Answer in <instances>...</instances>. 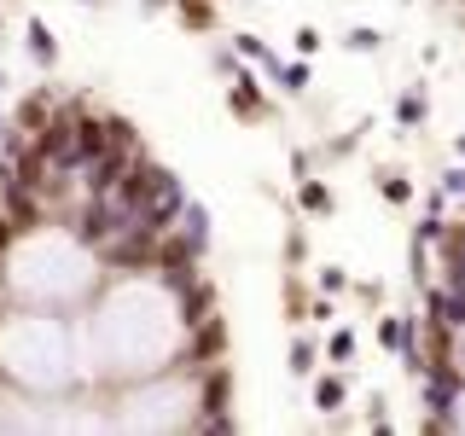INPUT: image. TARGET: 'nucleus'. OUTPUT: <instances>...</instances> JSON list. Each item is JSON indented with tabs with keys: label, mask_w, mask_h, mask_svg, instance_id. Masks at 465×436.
Here are the masks:
<instances>
[{
	"label": "nucleus",
	"mask_w": 465,
	"mask_h": 436,
	"mask_svg": "<svg viewBox=\"0 0 465 436\" xmlns=\"http://www.w3.org/2000/svg\"><path fill=\"white\" fill-rule=\"evenodd\" d=\"M58 99H64V94H58V87L53 82H41V87H29V94L18 99V105H12L6 116H12V128H18V134H41V128H47V116L58 111Z\"/></svg>",
	"instance_id": "obj_7"
},
{
	"label": "nucleus",
	"mask_w": 465,
	"mask_h": 436,
	"mask_svg": "<svg viewBox=\"0 0 465 436\" xmlns=\"http://www.w3.org/2000/svg\"><path fill=\"white\" fill-rule=\"evenodd\" d=\"M372 181H378V198H384L390 210H407V203L419 198L413 174H401V169H372Z\"/></svg>",
	"instance_id": "obj_16"
},
{
	"label": "nucleus",
	"mask_w": 465,
	"mask_h": 436,
	"mask_svg": "<svg viewBox=\"0 0 465 436\" xmlns=\"http://www.w3.org/2000/svg\"><path fill=\"white\" fill-rule=\"evenodd\" d=\"M297 210H302V222H331V215H338V193H331V181L302 174V181H297Z\"/></svg>",
	"instance_id": "obj_12"
},
{
	"label": "nucleus",
	"mask_w": 465,
	"mask_h": 436,
	"mask_svg": "<svg viewBox=\"0 0 465 436\" xmlns=\"http://www.w3.org/2000/svg\"><path fill=\"white\" fill-rule=\"evenodd\" d=\"M454 157H460V164H465V128H460V134H454Z\"/></svg>",
	"instance_id": "obj_34"
},
{
	"label": "nucleus",
	"mask_w": 465,
	"mask_h": 436,
	"mask_svg": "<svg viewBox=\"0 0 465 436\" xmlns=\"http://www.w3.org/2000/svg\"><path fill=\"white\" fill-rule=\"evenodd\" d=\"M280 251H285V268H309V227L291 222L285 239H280Z\"/></svg>",
	"instance_id": "obj_21"
},
{
	"label": "nucleus",
	"mask_w": 465,
	"mask_h": 436,
	"mask_svg": "<svg viewBox=\"0 0 465 436\" xmlns=\"http://www.w3.org/2000/svg\"><path fill=\"white\" fill-rule=\"evenodd\" d=\"M111 431H186L198 419V372L193 367H163L128 378L105 401Z\"/></svg>",
	"instance_id": "obj_4"
},
{
	"label": "nucleus",
	"mask_w": 465,
	"mask_h": 436,
	"mask_svg": "<svg viewBox=\"0 0 465 436\" xmlns=\"http://www.w3.org/2000/svg\"><path fill=\"white\" fill-rule=\"evenodd\" d=\"M12 239H18V227H12V222H6V215H0V256H6V251H12Z\"/></svg>",
	"instance_id": "obj_33"
},
{
	"label": "nucleus",
	"mask_w": 465,
	"mask_h": 436,
	"mask_svg": "<svg viewBox=\"0 0 465 436\" xmlns=\"http://www.w3.org/2000/svg\"><path fill=\"white\" fill-rule=\"evenodd\" d=\"M280 297H285V320L297 326V320H309V280H302V268H285V280H280Z\"/></svg>",
	"instance_id": "obj_17"
},
{
	"label": "nucleus",
	"mask_w": 465,
	"mask_h": 436,
	"mask_svg": "<svg viewBox=\"0 0 465 436\" xmlns=\"http://www.w3.org/2000/svg\"><path fill=\"white\" fill-rule=\"evenodd\" d=\"M285 367H291V378H314V367H320V338L314 332H297V338H291Z\"/></svg>",
	"instance_id": "obj_18"
},
{
	"label": "nucleus",
	"mask_w": 465,
	"mask_h": 436,
	"mask_svg": "<svg viewBox=\"0 0 465 436\" xmlns=\"http://www.w3.org/2000/svg\"><path fill=\"white\" fill-rule=\"evenodd\" d=\"M372 134V116H355V123L343 128V134H326L314 145V164H343V157H355V145Z\"/></svg>",
	"instance_id": "obj_13"
},
{
	"label": "nucleus",
	"mask_w": 465,
	"mask_h": 436,
	"mask_svg": "<svg viewBox=\"0 0 465 436\" xmlns=\"http://www.w3.org/2000/svg\"><path fill=\"white\" fill-rule=\"evenodd\" d=\"M0 94H6V64H0Z\"/></svg>",
	"instance_id": "obj_39"
},
{
	"label": "nucleus",
	"mask_w": 465,
	"mask_h": 436,
	"mask_svg": "<svg viewBox=\"0 0 465 436\" xmlns=\"http://www.w3.org/2000/svg\"><path fill=\"white\" fill-rule=\"evenodd\" d=\"M349 297H355V302H372V309H378L390 291H384V280H349Z\"/></svg>",
	"instance_id": "obj_27"
},
{
	"label": "nucleus",
	"mask_w": 465,
	"mask_h": 436,
	"mask_svg": "<svg viewBox=\"0 0 465 436\" xmlns=\"http://www.w3.org/2000/svg\"><path fill=\"white\" fill-rule=\"evenodd\" d=\"M99 280H105V268H99L94 244L70 222L29 227V233L12 239V251L0 256V291H6V302H18V309L76 314V309L94 302Z\"/></svg>",
	"instance_id": "obj_2"
},
{
	"label": "nucleus",
	"mask_w": 465,
	"mask_h": 436,
	"mask_svg": "<svg viewBox=\"0 0 465 436\" xmlns=\"http://www.w3.org/2000/svg\"><path fill=\"white\" fill-rule=\"evenodd\" d=\"M6 309H12V302H6V291H0V314H6Z\"/></svg>",
	"instance_id": "obj_38"
},
{
	"label": "nucleus",
	"mask_w": 465,
	"mask_h": 436,
	"mask_svg": "<svg viewBox=\"0 0 465 436\" xmlns=\"http://www.w3.org/2000/svg\"><path fill=\"white\" fill-rule=\"evenodd\" d=\"M87 326L99 338L111 384L163 372L181 361V309H174V285H163L152 268L145 273H105L87 302Z\"/></svg>",
	"instance_id": "obj_1"
},
{
	"label": "nucleus",
	"mask_w": 465,
	"mask_h": 436,
	"mask_svg": "<svg viewBox=\"0 0 465 436\" xmlns=\"http://www.w3.org/2000/svg\"><path fill=\"white\" fill-rule=\"evenodd\" d=\"M0 384L24 390L35 401H64L76 384V355H70V314L53 309H18L0 314Z\"/></svg>",
	"instance_id": "obj_3"
},
{
	"label": "nucleus",
	"mask_w": 465,
	"mask_h": 436,
	"mask_svg": "<svg viewBox=\"0 0 465 436\" xmlns=\"http://www.w3.org/2000/svg\"><path fill=\"white\" fill-rule=\"evenodd\" d=\"M273 82H280V94L302 99V94L314 87V70H309V58H285V64H280V76H273Z\"/></svg>",
	"instance_id": "obj_20"
},
{
	"label": "nucleus",
	"mask_w": 465,
	"mask_h": 436,
	"mask_svg": "<svg viewBox=\"0 0 465 436\" xmlns=\"http://www.w3.org/2000/svg\"><path fill=\"white\" fill-rule=\"evenodd\" d=\"M0 35H6V6H0Z\"/></svg>",
	"instance_id": "obj_37"
},
{
	"label": "nucleus",
	"mask_w": 465,
	"mask_h": 436,
	"mask_svg": "<svg viewBox=\"0 0 465 436\" xmlns=\"http://www.w3.org/2000/svg\"><path fill=\"white\" fill-rule=\"evenodd\" d=\"M232 53H239V58H244V64H256V70H262V76H268V82H273V76H280V64H285V58H280V53H273V47H268V41H262V35H256V29H232Z\"/></svg>",
	"instance_id": "obj_14"
},
{
	"label": "nucleus",
	"mask_w": 465,
	"mask_h": 436,
	"mask_svg": "<svg viewBox=\"0 0 465 436\" xmlns=\"http://www.w3.org/2000/svg\"><path fill=\"white\" fill-rule=\"evenodd\" d=\"M76 6H94V12H99V6H105V0H76Z\"/></svg>",
	"instance_id": "obj_35"
},
{
	"label": "nucleus",
	"mask_w": 465,
	"mask_h": 436,
	"mask_svg": "<svg viewBox=\"0 0 465 436\" xmlns=\"http://www.w3.org/2000/svg\"><path fill=\"white\" fill-rule=\"evenodd\" d=\"M436 193H442L448 203H460L465 198V164L454 157V169H442V181H436Z\"/></svg>",
	"instance_id": "obj_26"
},
{
	"label": "nucleus",
	"mask_w": 465,
	"mask_h": 436,
	"mask_svg": "<svg viewBox=\"0 0 465 436\" xmlns=\"http://www.w3.org/2000/svg\"><path fill=\"white\" fill-rule=\"evenodd\" d=\"M169 12L186 35H215V29H222V6H215V0H174Z\"/></svg>",
	"instance_id": "obj_15"
},
{
	"label": "nucleus",
	"mask_w": 465,
	"mask_h": 436,
	"mask_svg": "<svg viewBox=\"0 0 465 436\" xmlns=\"http://www.w3.org/2000/svg\"><path fill=\"white\" fill-rule=\"evenodd\" d=\"M309 320H314V326H331V320H338V302H331L326 291H314V297H309Z\"/></svg>",
	"instance_id": "obj_28"
},
{
	"label": "nucleus",
	"mask_w": 465,
	"mask_h": 436,
	"mask_svg": "<svg viewBox=\"0 0 465 436\" xmlns=\"http://www.w3.org/2000/svg\"><path fill=\"white\" fill-rule=\"evenodd\" d=\"M302 174H314V145H297V152H291V181H302Z\"/></svg>",
	"instance_id": "obj_30"
},
{
	"label": "nucleus",
	"mask_w": 465,
	"mask_h": 436,
	"mask_svg": "<svg viewBox=\"0 0 465 436\" xmlns=\"http://www.w3.org/2000/svg\"><path fill=\"white\" fill-rule=\"evenodd\" d=\"M343 47H349V53H378V47H384V29H372V24H349V29H343Z\"/></svg>",
	"instance_id": "obj_23"
},
{
	"label": "nucleus",
	"mask_w": 465,
	"mask_h": 436,
	"mask_svg": "<svg viewBox=\"0 0 465 436\" xmlns=\"http://www.w3.org/2000/svg\"><path fill=\"white\" fill-rule=\"evenodd\" d=\"M448 6H465V0H448Z\"/></svg>",
	"instance_id": "obj_42"
},
{
	"label": "nucleus",
	"mask_w": 465,
	"mask_h": 436,
	"mask_svg": "<svg viewBox=\"0 0 465 436\" xmlns=\"http://www.w3.org/2000/svg\"><path fill=\"white\" fill-rule=\"evenodd\" d=\"M239 64H244V58L232 53L227 41H215V47H210V70H215V76H222V82H227V76H239Z\"/></svg>",
	"instance_id": "obj_25"
},
{
	"label": "nucleus",
	"mask_w": 465,
	"mask_h": 436,
	"mask_svg": "<svg viewBox=\"0 0 465 436\" xmlns=\"http://www.w3.org/2000/svg\"><path fill=\"white\" fill-rule=\"evenodd\" d=\"M361 425H367V431H396V419H390V396H384V390H372V396H367V419H361Z\"/></svg>",
	"instance_id": "obj_24"
},
{
	"label": "nucleus",
	"mask_w": 465,
	"mask_h": 436,
	"mask_svg": "<svg viewBox=\"0 0 465 436\" xmlns=\"http://www.w3.org/2000/svg\"><path fill=\"white\" fill-rule=\"evenodd\" d=\"M355 349H361V338H355V326H331L326 332V361H331V367H355Z\"/></svg>",
	"instance_id": "obj_19"
},
{
	"label": "nucleus",
	"mask_w": 465,
	"mask_h": 436,
	"mask_svg": "<svg viewBox=\"0 0 465 436\" xmlns=\"http://www.w3.org/2000/svg\"><path fill=\"white\" fill-rule=\"evenodd\" d=\"M24 53H29V64H35L41 76H53V70H58L64 47H58V35H53L47 18H29V24H24Z\"/></svg>",
	"instance_id": "obj_11"
},
{
	"label": "nucleus",
	"mask_w": 465,
	"mask_h": 436,
	"mask_svg": "<svg viewBox=\"0 0 465 436\" xmlns=\"http://www.w3.org/2000/svg\"><path fill=\"white\" fill-rule=\"evenodd\" d=\"M454 436H465V384H460V396H454Z\"/></svg>",
	"instance_id": "obj_31"
},
{
	"label": "nucleus",
	"mask_w": 465,
	"mask_h": 436,
	"mask_svg": "<svg viewBox=\"0 0 465 436\" xmlns=\"http://www.w3.org/2000/svg\"><path fill=\"white\" fill-rule=\"evenodd\" d=\"M454 215H460V222H465V198H460V210H454Z\"/></svg>",
	"instance_id": "obj_40"
},
{
	"label": "nucleus",
	"mask_w": 465,
	"mask_h": 436,
	"mask_svg": "<svg viewBox=\"0 0 465 436\" xmlns=\"http://www.w3.org/2000/svg\"><path fill=\"white\" fill-rule=\"evenodd\" d=\"M314 291L343 297V291H349V268H343V262H320V268H314Z\"/></svg>",
	"instance_id": "obj_22"
},
{
	"label": "nucleus",
	"mask_w": 465,
	"mask_h": 436,
	"mask_svg": "<svg viewBox=\"0 0 465 436\" xmlns=\"http://www.w3.org/2000/svg\"><path fill=\"white\" fill-rule=\"evenodd\" d=\"M169 6H174V0H140V12H145V18H163Z\"/></svg>",
	"instance_id": "obj_32"
},
{
	"label": "nucleus",
	"mask_w": 465,
	"mask_h": 436,
	"mask_svg": "<svg viewBox=\"0 0 465 436\" xmlns=\"http://www.w3.org/2000/svg\"><path fill=\"white\" fill-rule=\"evenodd\" d=\"M227 111H232V123H268V111H273V99H268V87H262V76L251 64H239V76H227Z\"/></svg>",
	"instance_id": "obj_6"
},
{
	"label": "nucleus",
	"mask_w": 465,
	"mask_h": 436,
	"mask_svg": "<svg viewBox=\"0 0 465 436\" xmlns=\"http://www.w3.org/2000/svg\"><path fill=\"white\" fill-rule=\"evenodd\" d=\"M6 128H12V116H6V111H0V134H6Z\"/></svg>",
	"instance_id": "obj_36"
},
{
	"label": "nucleus",
	"mask_w": 465,
	"mask_h": 436,
	"mask_svg": "<svg viewBox=\"0 0 465 436\" xmlns=\"http://www.w3.org/2000/svg\"><path fill=\"white\" fill-rule=\"evenodd\" d=\"M291 47H297V58H314V53H320V29H314V24H297Z\"/></svg>",
	"instance_id": "obj_29"
},
{
	"label": "nucleus",
	"mask_w": 465,
	"mask_h": 436,
	"mask_svg": "<svg viewBox=\"0 0 465 436\" xmlns=\"http://www.w3.org/2000/svg\"><path fill=\"white\" fill-rule=\"evenodd\" d=\"M174 309H181V326H193V320H203L210 309H222V291H215V280L198 268L193 280L174 285Z\"/></svg>",
	"instance_id": "obj_8"
},
{
	"label": "nucleus",
	"mask_w": 465,
	"mask_h": 436,
	"mask_svg": "<svg viewBox=\"0 0 465 436\" xmlns=\"http://www.w3.org/2000/svg\"><path fill=\"white\" fill-rule=\"evenodd\" d=\"M0 6H18V0H0Z\"/></svg>",
	"instance_id": "obj_41"
},
{
	"label": "nucleus",
	"mask_w": 465,
	"mask_h": 436,
	"mask_svg": "<svg viewBox=\"0 0 465 436\" xmlns=\"http://www.w3.org/2000/svg\"><path fill=\"white\" fill-rule=\"evenodd\" d=\"M309 401H314L320 419L343 413V407H349V372H343V367H331V372L314 367V378H309Z\"/></svg>",
	"instance_id": "obj_10"
},
{
	"label": "nucleus",
	"mask_w": 465,
	"mask_h": 436,
	"mask_svg": "<svg viewBox=\"0 0 465 436\" xmlns=\"http://www.w3.org/2000/svg\"><path fill=\"white\" fill-rule=\"evenodd\" d=\"M227 349H232L227 314L210 309L203 320H193V326L181 332V361H174V367H210V361H227Z\"/></svg>",
	"instance_id": "obj_5"
},
{
	"label": "nucleus",
	"mask_w": 465,
	"mask_h": 436,
	"mask_svg": "<svg viewBox=\"0 0 465 436\" xmlns=\"http://www.w3.org/2000/svg\"><path fill=\"white\" fill-rule=\"evenodd\" d=\"M425 123H430V87L419 76L396 94V134H425Z\"/></svg>",
	"instance_id": "obj_9"
}]
</instances>
